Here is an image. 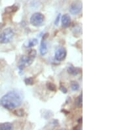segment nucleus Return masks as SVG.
<instances>
[{
    "label": "nucleus",
    "instance_id": "obj_6",
    "mask_svg": "<svg viewBox=\"0 0 118 130\" xmlns=\"http://www.w3.org/2000/svg\"><path fill=\"white\" fill-rule=\"evenodd\" d=\"M66 55H67L66 50L64 47H58L54 53V59L59 62L62 61L66 58Z\"/></svg>",
    "mask_w": 118,
    "mask_h": 130
},
{
    "label": "nucleus",
    "instance_id": "obj_18",
    "mask_svg": "<svg viewBox=\"0 0 118 130\" xmlns=\"http://www.w3.org/2000/svg\"><path fill=\"white\" fill-rule=\"evenodd\" d=\"M60 17H61V15L59 13L58 15H57V17H56V19L54 20V25H55V26H58V25L59 24V21H60Z\"/></svg>",
    "mask_w": 118,
    "mask_h": 130
},
{
    "label": "nucleus",
    "instance_id": "obj_7",
    "mask_svg": "<svg viewBox=\"0 0 118 130\" xmlns=\"http://www.w3.org/2000/svg\"><path fill=\"white\" fill-rule=\"evenodd\" d=\"M39 52L40 54L42 56H44L48 52V49H47V39H42L41 41L40 48H39Z\"/></svg>",
    "mask_w": 118,
    "mask_h": 130
},
{
    "label": "nucleus",
    "instance_id": "obj_9",
    "mask_svg": "<svg viewBox=\"0 0 118 130\" xmlns=\"http://www.w3.org/2000/svg\"><path fill=\"white\" fill-rule=\"evenodd\" d=\"M67 71L70 74H71L72 76H77V74H79L81 72V70L79 68H76V67L73 66V65H71V64L69 65L68 67Z\"/></svg>",
    "mask_w": 118,
    "mask_h": 130
},
{
    "label": "nucleus",
    "instance_id": "obj_5",
    "mask_svg": "<svg viewBox=\"0 0 118 130\" xmlns=\"http://www.w3.org/2000/svg\"><path fill=\"white\" fill-rule=\"evenodd\" d=\"M82 3L80 1L73 2L70 6V13L72 15H77L82 10Z\"/></svg>",
    "mask_w": 118,
    "mask_h": 130
},
{
    "label": "nucleus",
    "instance_id": "obj_12",
    "mask_svg": "<svg viewBox=\"0 0 118 130\" xmlns=\"http://www.w3.org/2000/svg\"><path fill=\"white\" fill-rule=\"evenodd\" d=\"M70 87H71V90L73 91H77L79 89V84L77 83V81H72L70 83Z\"/></svg>",
    "mask_w": 118,
    "mask_h": 130
},
{
    "label": "nucleus",
    "instance_id": "obj_3",
    "mask_svg": "<svg viewBox=\"0 0 118 130\" xmlns=\"http://www.w3.org/2000/svg\"><path fill=\"white\" fill-rule=\"evenodd\" d=\"M15 32L11 28H7L4 29L0 34V43L2 44L9 43L13 40Z\"/></svg>",
    "mask_w": 118,
    "mask_h": 130
},
{
    "label": "nucleus",
    "instance_id": "obj_19",
    "mask_svg": "<svg viewBox=\"0 0 118 130\" xmlns=\"http://www.w3.org/2000/svg\"><path fill=\"white\" fill-rule=\"evenodd\" d=\"M59 89H60V90L63 93H67L68 89H66V87L65 86H64V85H60Z\"/></svg>",
    "mask_w": 118,
    "mask_h": 130
},
{
    "label": "nucleus",
    "instance_id": "obj_13",
    "mask_svg": "<svg viewBox=\"0 0 118 130\" xmlns=\"http://www.w3.org/2000/svg\"><path fill=\"white\" fill-rule=\"evenodd\" d=\"M46 86H47V89L51 91H56V86L55 85V84H54L52 82H50V81H48L46 84Z\"/></svg>",
    "mask_w": 118,
    "mask_h": 130
},
{
    "label": "nucleus",
    "instance_id": "obj_8",
    "mask_svg": "<svg viewBox=\"0 0 118 130\" xmlns=\"http://www.w3.org/2000/svg\"><path fill=\"white\" fill-rule=\"evenodd\" d=\"M62 26L64 28H67L70 26L71 23V17L68 14H64L61 18Z\"/></svg>",
    "mask_w": 118,
    "mask_h": 130
},
{
    "label": "nucleus",
    "instance_id": "obj_15",
    "mask_svg": "<svg viewBox=\"0 0 118 130\" xmlns=\"http://www.w3.org/2000/svg\"><path fill=\"white\" fill-rule=\"evenodd\" d=\"M83 95L82 93H81V95L77 97V101H76V104L79 107H81L82 106V103H83Z\"/></svg>",
    "mask_w": 118,
    "mask_h": 130
},
{
    "label": "nucleus",
    "instance_id": "obj_1",
    "mask_svg": "<svg viewBox=\"0 0 118 130\" xmlns=\"http://www.w3.org/2000/svg\"><path fill=\"white\" fill-rule=\"evenodd\" d=\"M23 97L20 92L17 90L11 91L6 93L0 99V104L8 110L15 109L21 105Z\"/></svg>",
    "mask_w": 118,
    "mask_h": 130
},
{
    "label": "nucleus",
    "instance_id": "obj_20",
    "mask_svg": "<svg viewBox=\"0 0 118 130\" xmlns=\"http://www.w3.org/2000/svg\"><path fill=\"white\" fill-rule=\"evenodd\" d=\"M3 25L2 23H0V29L2 27H3Z\"/></svg>",
    "mask_w": 118,
    "mask_h": 130
},
{
    "label": "nucleus",
    "instance_id": "obj_2",
    "mask_svg": "<svg viewBox=\"0 0 118 130\" xmlns=\"http://www.w3.org/2000/svg\"><path fill=\"white\" fill-rule=\"evenodd\" d=\"M36 55H37V52L36 50L31 49L27 56H23L21 57L19 60V64L18 66L19 70L21 72L23 71L24 67L31 65L34 61V58H36Z\"/></svg>",
    "mask_w": 118,
    "mask_h": 130
},
{
    "label": "nucleus",
    "instance_id": "obj_10",
    "mask_svg": "<svg viewBox=\"0 0 118 130\" xmlns=\"http://www.w3.org/2000/svg\"><path fill=\"white\" fill-rule=\"evenodd\" d=\"M38 44V40L36 38H34V39H31V40H29L28 41H26V42L24 44V46L26 48H30V47H34V46H36Z\"/></svg>",
    "mask_w": 118,
    "mask_h": 130
},
{
    "label": "nucleus",
    "instance_id": "obj_16",
    "mask_svg": "<svg viewBox=\"0 0 118 130\" xmlns=\"http://www.w3.org/2000/svg\"><path fill=\"white\" fill-rule=\"evenodd\" d=\"M14 113H15V115L18 116H23L24 115V110L23 109H18L16 110L15 112H14Z\"/></svg>",
    "mask_w": 118,
    "mask_h": 130
},
{
    "label": "nucleus",
    "instance_id": "obj_17",
    "mask_svg": "<svg viewBox=\"0 0 118 130\" xmlns=\"http://www.w3.org/2000/svg\"><path fill=\"white\" fill-rule=\"evenodd\" d=\"M24 82L26 85H32L34 84V79L32 78H27L24 79Z\"/></svg>",
    "mask_w": 118,
    "mask_h": 130
},
{
    "label": "nucleus",
    "instance_id": "obj_4",
    "mask_svg": "<svg viewBox=\"0 0 118 130\" xmlns=\"http://www.w3.org/2000/svg\"><path fill=\"white\" fill-rule=\"evenodd\" d=\"M45 20V17L41 13H35L32 15L30 18V24L33 25L34 26H41Z\"/></svg>",
    "mask_w": 118,
    "mask_h": 130
},
{
    "label": "nucleus",
    "instance_id": "obj_14",
    "mask_svg": "<svg viewBox=\"0 0 118 130\" xmlns=\"http://www.w3.org/2000/svg\"><path fill=\"white\" fill-rule=\"evenodd\" d=\"M18 10V7L16 5H13L9 7H7L5 9V11L8 13H15Z\"/></svg>",
    "mask_w": 118,
    "mask_h": 130
},
{
    "label": "nucleus",
    "instance_id": "obj_11",
    "mask_svg": "<svg viewBox=\"0 0 118 130\" xmlns=\"http://www.w3.org/2000/svg\"><path fill=\"white\" fill-rule=\"evenodd\" d=\"M13 126L11 123H4L0 125V130H13Z\"/></svg>",
    "mask_w": 118,
    "mask_h": 130
}]
</instances>
